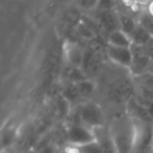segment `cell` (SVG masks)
Here are the masks:
<instances>
[{"instance_id": "cell-1", "label": "cell", "mask_w": 153, "mask_h": 153, "mask_svg": "<svg viewBox=\"0 0 153 153\" xmlns=\"http://www.w3.org/2000/svg\"><path fill=\"white\" fill-rule=\"evenodd\" d=\"M79 118L87 126L91 127H101L104 122L102 109L94 103L83 105L79 111Z\"/></svg>"}, {"instance_id": "cell-2", "label": "cell", "mask_w": 153, "mask_h": 153, "mask_svg": "<svg viewBox=\"0 0 153 153\" xmlns=\"http://www.w3.org/2000/svg\"><path fill=\"white\" fill-rule=\"evenodd\" d=\"M67 137H68V141L76 147L95 141V135L88 127L77 124L69 128Z\"/></svg>"}, {"instance_id": "cell-3", "label": "cell", "mask_w": 153, "mask_h": 153, "mask_svg": "<svg viewBox=\"0 0 153 153\" xmlns=\"http://www.w3.org/2000/svg\"><path fill=\"white\" fill-rule=\"evenodd\" d=\"M109 55L116 62L122 66H131L132 64V52L126 47H115L109 48Z\"/></svg>"}, {"instance_id": "cell-4", "label": "cell", "mask_w": 153, "mask_h": 153, "mask_svg": "<svg viewBox=\"0 0 153 153\" xmlns=\"http://www.w3.org/2000/svg\"><path fill=\"white\" fill-rule=\"evenodd\" d=\"M131 94V87L126 82L123 81H118L115 83L111 89V97L116 101L122 102L124 100H128L129 96Z\"/></svg>"}, {"instance_id": "cell-5", "label": "cell", "mask_w": 153, "mask_h": 153, "mask_svg": "<svg viewBox=\"0 0 153 153\" xmlns=\"http://www.w3.org/2000/svg\"><path fill=\"white\" fill-rule=\"evenodd\" d=\"M15 139H16V130L14 128H5L0 131V151L12 145Z\"/></svg>"}, {"instance_id": "cell-6", "label": "cell", "mask_w": 153, "mask_h": 153, "mask_svg": "<svg viewBox=\"0 0 153 153\" xmlns=\"http://www.w3.org/2000/svg\"><path fill=\"white\" fill-rule=\"evenodd\" d=\"M76 151L78 153H103V147L96 141H94L85 145L77 146Z\"/></svg>"}, {"instance_id": "cell-7", "label": "cell", "mask_w": 153, "mask_h": 153, "mask_svg": "<svg viewBox=\"0 0 153 153\" xmlns=\"http://www.w3.org/2000/svg\"><path fill=\"white\" fill-rule=\"evenodd\" d=\"M109 41L113 43V46L115 47H126V48H128L129 41L121 31H114L111 34Z\"/></svg>"}, {"instance_id": "cell-8", "label": "cell", "mask_w": 153, "mask_h": 153, "mask_svg": "<svg viewBox=\"0 0 153 153\" xmlns=\"http://www.w3.org/2000/svg\"><path fill=\"white\" fill-rule=\"evenodd\" d=\"M76 87L78 89L80 96H89V95L92 94L93 90H94L92 83H90L89 81H85V80H82L81 82H79Z\"/></svg>"}, {"instance_id": "cell-9", "label": "cell", "mask_w": 153, "mask_h": 153, "mask_svg": "<svg viewBox=\"0 0 153 153\" xmlns=\"http://www.w3.org/2000/svg\"><path fill=\"white\" fill-rule=\"evenodd\" d=\"M133 39L134 41L137 40V43H144L147 41L148 34L143 28H137L133 30Z\"/></svg>"}]
</instances>
